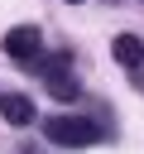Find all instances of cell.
Here are the masks:
<instances>
[{"label":"cell","instance_id":"6da1fadb","mask_svg":"<svg viewBox=\"0 0 144 154\" xmlns=\"http://www.w3.org/2000/svg\"><path fill=\"white\" fill-rule=\"evenodd\" d=\"M43 135H48L53 144H62V149H82V144H96L106 130H101L91 116H48V120H43Z\"/></svg>","mask_w":144,"mask_h":154},{"label":"cell","instance_id":"7a4b0ae2","mask_svg":"<svg viewBox=\"0 0 144 154\" xmlns=\"http://www.w3.org/2000/svg\"><path fill=\"white\" fill-rule=\"evenodd\" d=\"M5 53H10L14 63L34 67V63L43 58V29H38V24H14V29L5 34Z\"/></svg>","mask_w":144,"mask_h":154},{"label":"cell","instance_id":"3957f363","mask_svg":"<svg viewBox=\"0 0 144 154\" xmlns=\"http://www.w3.org/2000/svg\"><path fill=\"white\" fill-rule=\"evenodd\" d=\"M38 77H43V87H48L53 101H77L82 96V82L72 72V63H48V67H38Z\"/></svg>","mask_w":144,"mask_h":154},{"label":"cell","instance_id":"277c9868","mask_svg":"<svg viewBox=\"0 0 144 154\" xmlns=\"http://www.w3.org/2000/svg\"><path fill=\"white\" fill-rule=\"evenodd\" d=\"M110 53H115V63H125L130 72L144 67V38H139V34H115V38H110Z\"/></svg>","mask_w":144,"mask_h":154},{"label":"cell","instance_id":"5b68a950","mask_svg":"<svg viewBox=\"0 0 144 154\" xmlns=\"http://www.w3.org/2000/svg\"><path fill=\"white\" fill-rule=\"evenodd\" d=\"M0 116H5L10 125H29V120H34V101H29L24 91H0Z\"/></svg>","mask_w":144,"mask_h":154},{"label":"cell","instance_id":"8992f818","mask_svg":"<svg viewBox=\"0 0 144 154\" xmlns=\"http://www.w3.org/2000/svg\"><path fill=\"white\" fill-rule=\"evenodd\" d=\"M19 154H43V149H38V144H24V149H19Z\"/></svg>","mask_w":144,"mask_h":154},{"label":"cell","instance_id":"52a82bcc","mask_svg":"<svg viewBox=\"0 0 144 154\" xmlns=\"http://www.w3.org/2000/svg\"><path fill=\"white\" fill-rule=\"evenodd\" d=\"M67 5H82V0H67Z\"/></svg>","mask_w":144,"mask_h":154}]
</instances>
